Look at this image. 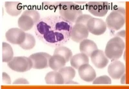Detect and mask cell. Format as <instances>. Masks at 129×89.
I'll use <instances>...</instances> for the list:
<instances>
[{
    "mask_svg": "<svg viewBox=\"0 0 129 89\" xmlns=\"http://www.w3.org/2000/svg\"><path fill=\"white\" fill-rule=\"evenodd\" d=\"M79 50L81 53L90 56L94 51L98 50V46L94 41L89 39H85L79 44Z\"/></svg>",
    "mask_w": 129,
    "mask_h": 89,
    "instance_id": "5bb4252c",
    "label": "cell"
},
{
    "mask_svg": "<svg viewBox=\"0 0 129 89\" xmlns=\"http://www.w3.org/2000/svg\"><path fill=\"white\" fill-rule=\"evenodd\" d=\"M26 34L20 28H12L9 29L5 34V37L8 42L12 44L20 45L25 41Z\"/></svg>",
    "mask_w": 129,
    "mask_h": 89,
    "instance_id": "8992f818",
    "label": "cell"
},
{
    "mask_svg": "<svg viewBox=\"0 0 129 89\" xmlns=\"http://www.w3.org/2000/svg\"><path fill=\"white\" fill-rule=\"evenodd\" d=\"M76 3H80V4H84V3H86V2H76Z\"/></svg>",
    "mask_w": 129,
    "mask_h": 89,
    "instance_id": "f546056e",
    "label": "cell"
},
{
    "mask_svg": "<svg viewBox=\"0 0 129 89\" xmlns=\"http://www.w3.org/2000/svg\"><path fill=\"white\" fill-rule=\"evenodd\" d=\"M24 14H27L28 16H30V17H32L34 20H35V22H38V20L40 19V14L37 10H34V9H27V10H25L23 12Z\"/></svg>",
    "mask_w": 129,
    "mask_h": 89,
    "instance_id": "cb8c5ba5",
    "label": "cell"
},
{
    "mask_svg": "<svg viewBox=\"0 0 129 89\" xmlns=\"http://www.w3.org/2000/svg\"><path fill=\"white\" fill-rule=\"evenodd\" d=\"M54 54H59L63 56L67 62L71 60L72 57V52L71 50L65 46L58 47L54 50Z\"/></svg>",
    "mask_w": 129,
    "mask_h": 89,
    "instance_id": "44dd1931",
    "label": "cell"
},
{
    "mask_svg": "<svg viewBox=\"0 0 129 89\" xmlns=\"http://www.w3.org/2000/svg\"><path fill=\"white\" fill-rule=\"evenodd\" d=\"M90 58L93 64L98 69H103L109 64V58L105 52L100 50L94 51L90 56Z\"/></svg>",
    "mask_w": 129,
    "mask_h": 89,
    "instance_id": "8fae6325",
    "label": "cell"
},
{
    "mask_svg": "<svg viewBox=\"0 0 129 89\" xmlns=\"http://www.w3.org/2000/svg\"><path fill=\"white\" fill-rule=\"evenodd\" d=\"M89 32L87 26L82 24L76 23L72 28L71 32V38L76 42H81L87 39Z\"/></svg>",
    "mask_w": 129,
    "mask_h": 89,
    "instance_id": "ba28073f",
    "label": "cell"
},
{
    "mask_svg": "<svg viewBox=\"0 0 129 89\" xmlns=\"http://www.w3.org/2000/svg\"><path fill=\"white\" fill-rule=\"evenodd\" d=\"M67 85H69V84H74V85H78V83H76V82H73V81H70V82H67V83H66Z\"/></svg>",
    "mask_w": 129,
    "mask_h": 89,
    "instance_id": "83f0119b",
    "label": "cell"
},
{
    "mask_svg": "<svg viewBox=\"0 0 129 89\" xmlns=\"http://www.w3.org/2000/svg\"><path fill=\"white\" fill-rule=\"evenodd\" d=\"M122 80H123V81H121V83H123V84H125V74L123 76Z\"/></svg>",
    "mask_w": 129,
    "mask_h": 89,
    "instance_id": "f1b7e54d",
    "label": "cell"
},
{
    "mask_svg": "<svg viewBox=\"0 0 129 89\" xmlns=\"http://www.w3.org/2000/svg\"><path fill=\"white\" fill-rule=\"evenodd\" d=\"M11 83V80L9 75L6 72H3L2 73V85H10Z\"/></svg>",
    "mask_w": 129,
    "mask_h": 89,
    "instance_id": "484cf974",
    "label": "cell"
},
{
    "mask_svg": "<svg viewBox=\"0 0 129 89\" xmlns=\"http://www.w3.org/2000/svg\"><path fill=\"white\" fill-rule=\"evenodd\" d=\"M14 85H28L29 82L25 78H18L13 82Z\"/></svg>",
    "mask_w": 129,
    "mask_h": 89,
    "instance_id": "4316f807",
    "label": "cell"
},
{
    "mask_svg": "<svg viewBox=\"0 0 129 89\" xmlns=\"http://www.w3.org/2000/svg\"><path fill=\"white\" fill-rule=\"evenodd\" d=\"M87 27L90 33L95 35H101L107 30V24L99 18H92L88 20Z\"/></svg>",
    "mask_w": 129,
    "mask_h": 89,
    "instance_id": "52a82bcc",
    "label": "cell"
},
{
    "mask_svg": "<svg viewBox=\"0 0 129 89\" xmlns=\"http://www.w3.org/2000/svg\"><path fill=\"white\" fill-rule=\"evenodd\" d=\"M51 56L48 53L40 52V53H34L29 56L32 61L33 67L35 69H45L48 66V62Z\"/></svg>",
    "mask_w": 129,
    "mask_h": 89,
    "instance_id": "9c48e42d",
    "label": "cell"
},
{
    "mask_svg": "<svg viewBox=\"0 0 129 89\" xmlns=\"http://www.w3.org/2000/svg\"><path fill=\"white\" fill-rule=\"evenodd\" d=\"M109 76L114 80H118L125 75V66L120 61L116 60L112 62L108 67Z\"/></svg>",
    "mask_w": 129,
    "mask_h": 89,
    "instance_id": "30bf717a",
    "label": "cell"
},
{
    "mask_svg": "<svg viewBox=\"0 0 129 89\" xmlns=\"http://www.w3.org/2000/svg\"><path fill=\"white\" fill-rule=\"evenodd\" d=\"M2 56L3 62L9 63L14 58V51L10 44L6 42L2 43Z\"/></svg>",
    "mask_w": 129,
    "mask_h": 89,
    "instance_id": "d6986e66",
    "label": "cell"
},
{
    "mask_svg": "<svg viewBox=\"0 0 129 89\" xmlns=\"http://www.w3.org/2000/svg\"><path fill=\"white\" fill-rule=\"evenodd\" d=\"M8 66L12 70L18 72H24L30 70L33 67L32 61L26 56H16L8 63Z\"/></svg>",
    "mask_w": 129,
    "mask_h": 89,
    "instance_id": "277c9868",
    "label": "cell"
},
{
    "mask_svg": "<svg viewBox=\"0 0 129 89\" xmlns=\"http://www.w3.org/2000/svg\"><path fill=\"white\" fill-rule=\"evenodd\" d=\"M89 62L88 56L83 53H78L72 57L71 64L74 69H78L81 66L87 64Z\"/></svg>",
    "mask_w": 129,
    "mask_h": 89,
    "instance_id": "ac0fdd59",
    "label": "cell"
},
{
    "mask_svg": "<svg viewBox=\"0 0 129 89\" xmlns=\"http://www.w3.org/2000/svg\"><path fill=\"white\" fill-rule=\"evenodd\" d=\"M35 24V20L32 17L24 13L22 14L18 20V26L24 32L32 29Z\"/></svg>",
    "mask_w": 129,
    "mask_h": 89,
    "instance_id": "4fadbf2b",
    "label": "cell"
},
{
    "mask_svg": "<svg viewBox=\"0 0 129 89\" xmlns=\"http://www.w3.org/2000/svg\"><path fill=\"white\" fill-rule=\"evenodd\" d=\"M126 20L125 9L123 7H118L113 10L106 19L107 27L110 30H118L125 24Z\"/></svg>",
    "mask_w": 129,
    "mask_h": 89,
    "instance_id": "3957f363",
    "label": "cell"
},
{
    "mask_svg": "<svg viewBox=\"0 0 129 89\" xmlns=\"http://www.w3.org/2000/svg\"><path fill=\"white\" fill-rule=\"evenodd\" d=\"M5 6L8 14L12 16H18L23 10L22 4L18 2H6L5 3Z\"/></svg>",
    "mask_w": 129,
    "mask_h": 89,
    "instance_id": "9a60e30c",
    "label": "cell"
},
{
    "mask_svg": "<svg viewBox=\"0 0 129 89\" xmlns=\"http://www.w3.org/2000/svg\"><path fill=\"white\" fill-rule=\"evenodd\" d=\"M58 72L63 76L65 84L67 82L72 81L76 76L75 69L72 67H64L59 70H58Z\"/></svg>",
    "mask_w": 129,
    "mask_h": 89,
    "instance_id": "ffe728a7",
    "label": "cell"
},
{
    "mask_svg": "<svg viewBox=\"0 0 129 89\" xmlns=\"http://www.w3.org/2000/svg\"><path fill=\"white\" fill-rule=\"evenodd\" d=\"M92 18V17L90 16V15L88 14H82L78 18V19L76 21V23H79V24H82L85 25L87 26V23H88V20Z\"/></svg>",
    "mask_w": 129,
    "mask_h": 89,
    "instance_id": "d4e9b609",
    "label": "cell"
},
{
    "mask_svg": "<svg viewBox=\"0 0 129 89\" xmlns=\"http://www.w3.org/2000/svg\"><path fill=\"white\" fill-rule=\"evenodd\" d=\"M78 73L81 79L85 82H94L96 78V72L95 70L88 64L81 66L78 69Z\"/></svg>",
    "mask_w": 129,
    "mask_h": 89,
    "instance_id": "7c38bea8",
    "label": "cell"
},
{
    "mask_svg": "<svg viewBox=\"0 0 129 89\" xmlns=\"http://www.w3.org/2000/svg\"><path fill=\"white\" fill-rule=\"evenodd\" d=\"M66 63V60L63 56L59 54H54L50 57L48 62V66L52 70H54V71H57L65 67Z\"/></svg>",
    "mask_w": 129,
    "mask_h": 89,
    "instance_id": "2e32d148",
    "label": "cell"
},
{
    "mask_svg": "<svg viewBox=\"0 0 129 89\" xmlns=\"http://www.w3.org/2000/svg\"><path fill=\"white\" fill-rule=\"evenodd\" d=\"M36 45V39L34 36L30 34H26L25 41L19 46L25 50H32Z\"/></svg>",
    "mask_w": 129,
    "mask_h": 89,
    "instance_id": "7402d4cb",
    "label": "cell"
},
{
    "mask_svg": "<svg viewBox=\"0 0 129 89\" xmlns=\"http://www.w3.org/2000/svg\"><path fill=\"white\" fill-rule=\"evenodd\" d=\"M125 48V43L119 36H115L109 40L105 50V53L108 58L116 61L121 57Z\"/></svg>",
    "mask_w": 129,
    "mask_h": 89,
    "instance_id": "7a4b0ae2",
    "label": "cell"
},
{
    "mask_svg": "<svg viewBox=\"0 0 129 89\" xmlns=\"http://www.w3.org/2000/svg\"><path fill=\"white\" fill-rule=\"evenodd\" d=\"M45 80L48 85H63L64 83L62 75L57 71H51L47 73Z\"/></svg>",
    "mask_w": 129,
    "mask_h": 89,
    "instance_id": "e0dca14e",
    "label": "cell"
},
{
    "mask_svg": "<svg viewBox=\"0 0 129 89\" xmlns=\"http://www.w3.org/2000/svg\"><path fill=\"white\" fill-rule=\"evenodd\" d=\"M112 81L110 78L108 76H101L96 78L93 82L94 85H110Z\"/></svg>",
    "mask_w": 129,
    "mask_h": 89,
    "instance_id": "603a6c76",
    "label": "cell"
},
{
    "mask_svg": "<svg viewBox=\"0 0 129 89\" xmlns=\"http://www.w3.org/2000/svg\"><path fill=\"white\" fill-rule=\"evenodd\" d=\"M88 12L97 17L105 16L110 9V4L107 2H89L86 4Z\"/></svg>",
    "mask_w": 129,
    "mask_h": 89,
    "instance_id": "5b68a950",
    "label": "cell"
},
{
    "mask_svg": "<svg viewBox=\"0 0 129 89\" xmlns=\"http://www.w3.org/2000/svg\"><path fill=\"white\" fill-rule=\"evenodd\" d=\"M57 8L61 16L72 22H76L78 18L83 14L80 6L72 2H58Z\"/></svg>",
    "mask_w": 129,
    "mask_h": 89,
    "instance_id": "6da1fadb",
    "label": "cell"
}]
</instances>
